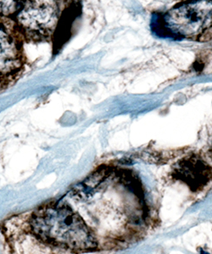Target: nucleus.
Here are the masks:
<instances>
[{"mask_svg": "<svg viewBox=\"0 0 212 254\" xmlns=\"http://www.w3.org/2000/svg\"><path fill=\"white\" fill-rule=\"evenodd\" d=\"M23 2L24 0H0V18L12 20Z\"/></svg>", "mask_w": 212, "mask_h": 254, "instance_id": "423d86ee", "label": "nucleus"}, {"mask_svg": "<svg viewBox=\"0 0 212 254\" xmlns=\"http://www.w3.org/2000/svg\"><path fill=\"white\" fill-rule=\"evenodd\" d=\"M177 176L196 190L207 184L211 178V170L204 162L198 159H186L177 168Z\"/></svg>", "mask_w": 212, "mask_h": 254, "instance_id": "39448f33", "label": "nucleus"}, {"mask_svg": "<svg viewBox=\"0 0 212 254\" xmlns=\"http://www.w3.org/2000/svg\"><path fill=\"white\" fill-rule=\"evenodd\" d=\"M24 43L12 20L0 18V88L14 81L23 69Z\"/></svg>", "mask_w": 212, "mask_h": 254, "instance_id": "20e7f679", "label": "nucleus"}, {"mask_svg": "<svg viewBox=\"0 0 212 254\" xmlns=\"http://www.w3.org/2000/svg\"><path fill=\"white\" fill-rule=\"evenodd\" d=\"M165 23L170 32L183 37L201 34L212 22V0H190L166 13Z\"/></svg>", "mask_w": 212, "mask_h": 254, "instance_id": "7ed1b4c3", "label": "nucleus"}, {"mask_svg": "<svg viewBox=\"0 0 212 254\" xmlns=\"http://www.w3.org/2000/svg\"><path fill=\"white\" fill-rule=\"evenodd\" d=\"M34 234L45 243L74 250H86L95 243L81 217L66 205L50 204L32 219Z\"/></svg>", "mask_w": 212, "mask_h": 254, "instance_id": "f257e3e1", "label": "nucleus"}, {"mask_svg": "<svg viewBox=\"0 0 212 254\" xmlns=\"http://www.w3.org/2000/svg\"><path fill=\"white\" fill-rule=\"evenodd\" d=\"M66 0H24L12 19L25 42L55 40L65 13Z\"/></svg>", "mask_w": 212, "mask_h": 254, "instance_id": "f03ea898", "label": "nucleus"}]
</instances>
